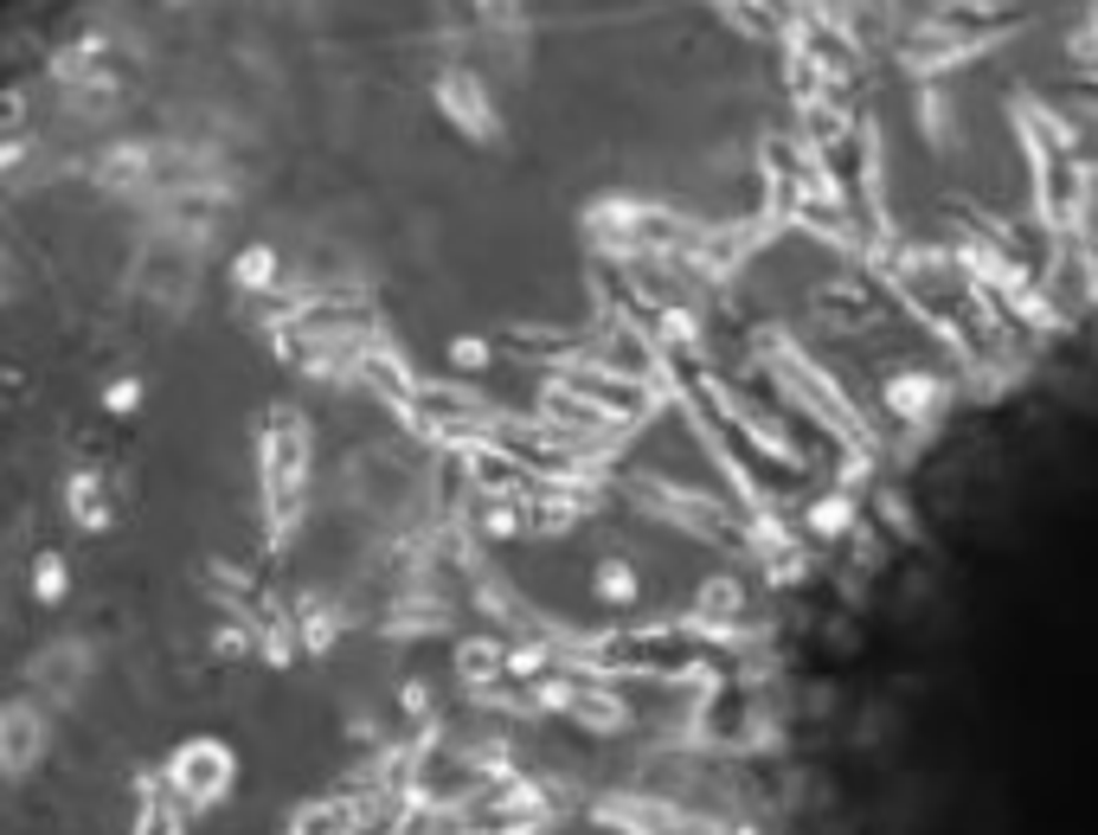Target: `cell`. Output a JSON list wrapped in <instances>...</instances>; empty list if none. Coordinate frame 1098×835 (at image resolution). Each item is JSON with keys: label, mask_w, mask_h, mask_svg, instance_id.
Listing matches in <instances>:
<instances>
[{"label": "cell", "mask_w": 1098, "mask_h": 835, "mask_svg": "<svg viewBox=\"0 0 1098 835\" xmlns=\"http://www.w3.org/2000/svg\"><path fill=\"white\" fill-rule=\"evenodd\" d=\"M303 469H308V437L289 411H276L264 425V508H271L276 540L289 533L296 508H303Z\"/></svg>", "instance_id": "6da1fadb"}, {"label": "cell", "mask_w": 1098, "mask_h": 835, "mask_svg": "<svg viewBox=\"0 0 1098 835\" xmlns=\"http://www.w3.org/2000/svg\"><path fill=\"white\" fill-rule=\"evenodd\" d=\"M232 777H238V758H232V745L218 740H186L174 758H167V791L181 797V804H218L225 791H232Z\"/></svg>", "instance_id": "7a4b0ae2"}, {"label": "cell", "mask_w": 1098, "mask_h": 835, "mask_svg": "<svg viewBox=\"0 0 1098 835\" xmlns=\"http://www.w3.org/2000/svg\"><path fill=\"white\" fill-rule=\"evenodd\" d=\"M39 752H45V720H39L27 701H7V707H0V777L32 772Z\"/></svg>", "instance_id": "3957f363"}, {"label": "cell", "mask_w": 1098, "mask_h": 835, "mask_svg": "<svg viewBox=\"0 0 1098 835\" xmlns=\"http://www.w3.org/2000/svg\"><path fill=\"white\" fill-rule=\"evenodd\" d=\"M39 688H52V694H71L78 688V675H84V650L78 643H52V650L39 655Z\"/></svg>", "instance_id": "277c9868"}, {"label": "cell", "mask_w": 1098, "mask_h": 835, "mask_svg": "<svg viewBox=\"0 0 1098 835\" xmlns=\"http://www.w3.org/2000/svg\"><path fill=\"white\" fill-rule=\"evenodd\" d=\"M64 501H71V521L84 527V533H96V527L110 521V508H103V482H96L91 469H78V476H71Z\"/></svg>", "instance_id": "5b68a950"}, {"label": "cell", "mask_w": 1098, "mask_h": 835, "mask_svg": "<svg viewBox=\"0 0 1098 835\" xmlns=\"http://www.w3.org/2000/svg\"><path fill=\"white\" fill-rule=\"evenodd\" d=\"M135 835H181V809H174V791H167V784L149 791V804L135 816Z\"/></svg>", "instance_id": "8992f818"}, {"label": "cell", "mask_w": 1098, "mask_h": 835, "mask_svg": "<svg viewBox=\"0 0 1098 835\" xmlns=\"http://www.w3.org/2000/svg\"><path fill=\"white\" fill-rule=\"evenodd\" d=\"M271 283H276V257L264 245H251L238 257V289H271Z\"/></svg>", "instance_id": "52a82bcc"}, {"label": "cell", "mask_w": 1098, "mask_h": 835, "mask_svg": "<svg viewBox=\"0 0 1098 835\" xmlns=\"http://www.w3.org/2000/svg\"><path fill=\"white\" fill-rule=\"evenodd\" d=\"M32 591H39L45 604H52V598H64V559L59 553H45L39 566H32Z\"/></svg>", "instance_id": "ba28073f"}, {"label": "cell", "mask_w": 1098, "mask_h": 835, "mask_svg": "<svg viewBox=\"0 0 1098 835\" xmlns=\"http://www.w3.org/2000/svg\"><path fill=\"white\" fill-rule=\"evenodd\" d=\"M142 405V379H116L110 386V411H135Z\"/></svg>", "instance_id": "9c48e42d"}, {"label": "cell", "mask_w": 1098, "mask_h": 835, "mask_svg": "<svg viewBox=\"0 0 1098 835\" xmlns=\"http://www.w3.org/2000/svg\"><path fill=\"white\" fill-rule=\"evenodd\" d=\"M20 110H27V96H20V91H7V96H0V129H13V123H20Z\"/></svg>", "instance_id": "30bf717a"}]
</instances>
